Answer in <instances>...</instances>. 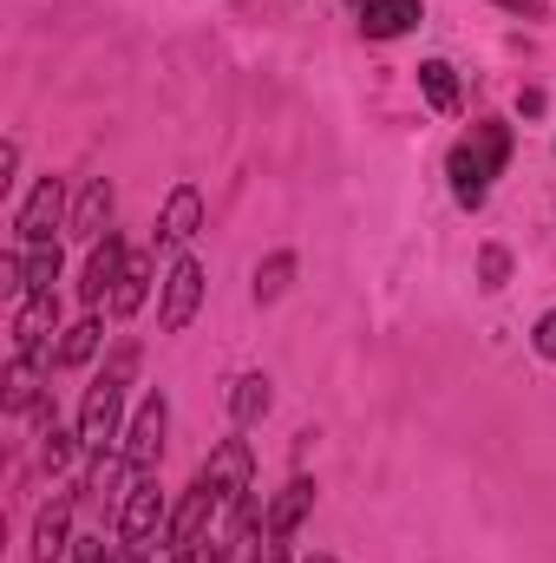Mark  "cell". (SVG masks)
<instances>
[{"instance_id":"cell-1","label":"cell","mask_w":556,"mask_h":563,"mask_svg":"<svg viewBox=\"0 0 556 563\" xmlns=\"http://www.w3.org/2000/svg\"><path fill=\"white\" fill-rule=\"evenodd\" d=\"M511 164V125L504 119H485V125H471V139L452 144V157H445V177H452V197L465 203V210H478L485 197H491V177Z\"/></svg>"},{"instance_id":"cell-2","label":"cell","mask_w":556,"mask_h":563,"mask_svg":"<svg viewBox=\"0 0 556 563\" xmlns=\"http://www.w3.org/2000/svg\"><path fill=\"white\" fill-rule=\"evenodd\" d=\"M138 367V347H119V361L86 387V407H79V439L86 452H112V439H125V380Z\"/></svg>"},{"instance_id":"cell-3","label":"cell","mask_w":556,"mask_h":563,"mask_svg":"<svg viewBox=\"0 0 556 563\" xmlns=\"http://www.w3.org/2000/svg\"><path fill=\"white\" fill-rule=\"evenodd\" d=\"M203 478L223 492V511L243 518V511L256 505V498H249V492H256V452H249V439H223V445L203 459Z\"/></svg>"},{"instance_id":"cell-4","label":"cell","mask_w":556,"mask_h":563,"mask_svg":"<svg viewBox=\"0 0 556 563\" xmlns=\"http://www.w3.org/2000/svg\"><path fill=\"white\" fill-rule=\"evenodd\" d=\"M53 334H66V328H59V295H20V314H13V361H26V367L53 361Z\"/></svg>"},{"instance_id":"cell-5","label":"cell","mask_w":556,"mask_h":563,"mask_svg":"<svg viewBox=\"0 0 556 563\" xmlns=\"http://www.w3.org/2000/svg\"><path fill=\"white\" fill-rule=\"evenodd\" d=\"M223 511V492L197 472L190 478V492L177 498V511H170V525H164V551H190V544H203L210 538V518Z\"/></svg>"},{"instance_id":"cell-6","label":"cell","mask_w":556,"mask_h":563,"mask_svg":"<svg viewBox=\"0 0 556 563\" xmlns=\"http://www.w3.org/2000/svg\"><path fill=\"white\" fill-rule=\"evenodd\" d=\"M157 525H170L164 492H157V478H151V472H138V478L125 485V498H119V544L144 551V544L157 538Z\"/></svg>"},{"instance_id":"cell-7","label":"cell","mask_w":556,"mask_h":563,"mask_svg":"<svg viewBox=\"0 0 556 563\" xmlns=\"http://www.w3.org/2000/svg\"><path fill=\"white\" fill-rule=\"evenodd\" d=\"M197 308H203V263L177 256V263H170V276H164V308H157V328H164V334H184V328L197 321Z\"/></svg>"},{"instance_id":"cell-8","label":"cell","mask_w":556,"mask_h":563,"mask_svg":"<svg viewBox=\"0 0 556 563\" xmlns=\"http://www.w3.org/2000/svg\"><path fill=\"white\" fill-rule=\"evenodd\" d=\"M164 439H170V400L151 394L138 413H132V426H125V459H132V472H157Z\"/></svg>"},{"instance_id":"cell-9","label":"cell","mask_w":556,"mask_h":563,"mask_svg":"<svg viewBox=\"0 0 556 563\" xmlns=\"http://www.w3.org/2000/svg\"><path fill=\"white\" fill-rule=\"evenodd\" d=\"M59 217H66V190H59V177H40V184H33V197H26V203H20V217H13L20 250H26V243H53Z\"/></svg>"},{"instance_id":"cell-10","label":"cell","mask_w":556,"mask_h":563,"mask_svg":"<svg viewBox=\"0 0 556 563\" xmlns=\"http://www.w3.org/2000/svg\"><path fill=\"white\" fill-rule=\"evenodd\" d=\"M125 263H132V250H125L119 236H99V243H92V256H86V282H79L86 308H105V301H112V288H119V276H125Z\"/></svg>"},{"instance_id":"cell-11","label":"cell","mask_w":556,"mask_h":563,"mask_svg":"<svg viewBox=\"0 0 556 563\" xmlns=\"http://www.w3.org/2000/svg\"><path fill=\"white\" fill-rule=\"evenodd\" d=\"M7 276L20 295H53V282H59V243H26V250H13L7 256Z\"/></svg>"},{"instance_id":"cell-12","label":"cell","mask_w":556,"mask_h":563,"mask_svg":"<svg viewBox=\"0 0 556 563\" xmlns=\"http://www.w3.org/2000/svg\"><path fill=\"white\" fill-rule=\"evenodd\" d=\"M73 505H79V498H53V505L33 518V563L73 558Z\"/></svg>"},{"instance_id":"cell-13","label":"cell","mask_w":556,"mask_h":563,"mask_svg":"<svg viewBox=\"0 0 556 563\" xmlns=\"http://www.w3.org/2000/svg\"><path fill=\"white\" fill-rule=\"evenodd\" d=\"M419 0H360V33L367 40H400V33H413L419 26Z\"/></svg>"},{"instance_id":"cell-14","label":"cell","mask_w":556,"mask_h":563,"mask_svg":"<svg viewBox=\"0 0 556 563\" xmlns=\"http://www.w3.org/2000/svg\"><path fill=\"white\" fill-rule=\"evenodd\" d=\"M314 511V478H288L276 498H269V511H263V531H276V538H294V525Z\"/></svg>"},{"instance_id":"cell-15","label":"cell","mask_w":556,"mask_h":563,"mask_svg":"<svg viewBox=\"0 0 556 563\" xmlns=\"http://www.w3.org/2000/svg\"><path fill=\"white\" fill-rule=\"evenodd\" d=\"M197 230H203V197H197V184H177L170 203H164V217H157V236L164 243H190Z\"/></svg>"},{"instance_id":"cell-16","label":"cell","mask_w":556,"mask_h":563,"mask_svg":"<svg viewBox=\"0 0 556 563\" xmlns=\"http://www.w3.org/2000/svg\"><path fill=\"white\" fill-rule=\"evenodd\" d=\"M105 223H112V184H105V177H92V184L79 190V203H73V236L99 243V236H112Z\"/></svg>"},{"instance_id":"cell-17","label":"cell","mask_w":556,"mask_h":563,"mask_svg":"<svg viewBox=\"0 0 556 563\" xmlns=\"http://www.w3.org/2000/svg\"><path fill=\"white\" fill-rule=\"evenodd\" d=\"M99 341H105V328H99V314H86V321H73V328L59 334V347H53V367H86V361L99 354Z\"/></svg>"},{"instance_id":"cell-18","label":"cell","mask_w":556,"mask_h":563,"mask_svg":"<svg viewBox=\"0 0 556 563\" xmlns=\"http://www.w3.org/2000/svg\"><path fill=\"white\" fill-rule=\"evenodd\" d=\"M151 282H157V269H151L144 256H132L125 276H119V288H112V314H138L144 295H151Z\"/></svg>"},{"instance_id":"cell-19","label":"cell","mask_w":556,"mask_h":563,"mask_svg":"<svg viewBox=\"0 0 556 563\" xmlns=\"http://www.w3.org/2000/svg\"><path fill=\"white\" fill-rule=\"evenodd\" d=\"M230 413H236V426L263 420V413H269V374H243V380L230 387Z\"/></svg>"},{"instance_id":"cell-20","label":"cell","mask_w":556,"mask_h":563,"mask_svg":"<svg viewBox=\"0 0 556 563\" xmlns=\"http://www.w3.org/2000/svg\"><path fill=\"white\" fill-rule=\"evenodd\" d=\"M419 92L432 99V112H458V73L445 59H425L419 66Z\"/></svg>"},{"instance_id":"cell-21","label":"cell","mask_w":556,"mask_h":563,"mask_svg":"<svg viewBox=\"0 0 556 563\" xmlns=\"http://www.w3.org/2000/svg\"><path fill=\"white\" fill-rule=\"evenodd\" d=\"M73 445H86L73 426H59V413H46V432H40V465L46 472H66L73 465Z\"/></svg>"},{"instance_id":"cell-22","label":"cell","mask_w":556,"mask_h":563,"mask_svg":"<svg viewBox=\"0 0 556 563\" xmlns=\"http://www.w3.org/2000/svg\"><path fill=\"white\" fill-rule=\"evenodd\" d=\"M288 276H294V250H276V256L256 269V301H276L281 288H288Z\"/></svg>"},{"instance_id":"cell-23","label":"cell","mask_w":556,"mask_h":563,"mask_svg":"<svg viewBox=\"0 0 556 563\" xmlns=\"http://www.w3.org/2000/svg\"><path fill=\"white\" fill-rule=\"evenodd\" d=\"M26 407H33V367L13 361L7 367V413H26Z\"/></svg>"},{"instance_id":"cell-24","label":"cell","mask_w":556,"mask_h":563,"mask_svg":"<svg viewBox=\"0 0 556 563\" xmlns=\"http://www.w3.org/2000/svg\"><path fill=\"white\" fill-rule=\"evenodd\" d=\"M243 563H288V538H276V531H263L256 544H249V558Z\"/></svg>"},{"instance_id":"cell-25","label":"cell","mask_w":556,"mask_h":563,"mask_svg":"<svg viewBox=\"0 0 556 563\" xmlns=\"http://www.w3.org/2000/svg\"><path fill=\"white\" fill-rule=\"evenodd\" d=\"M504 276H511V256L504 250H485V288H504Z\"/></svg>"},{"instance_id":"cell-26","label":"cell","mask_w":556,"mask_h":563,"mask_svg":"<svg viewBox=\"0 0 556 563\" xmlns=\"http://www.w3.org/2000/svg\"><path fill=\"white\" fill-rule=\"evenodd\" d=\"M170 563H230V558H223V551L203 538V544H190V551H170Z\"/></svg>"},{"instance_id":"cell-27","label":"cell","mask_w":556,"mask_h":563,"mask_svg":"<svg viewBox=\"0 0 556 563\" xmlns=\"http://www.w3.org/2000/svg\"><path fill=\"white\" fill-rule=\"evenodd\" d=\"M531 341H537V354H544V361H556V308L537 321V334H531Z\"/></svg>"},{"instance_id":"cell-28","label":"cell","mask_w":556,"mask_h":563,"mask_svg":"<svg viewBox=\"0 0 556 563\" xmlns=\"http://www.w3.org/2000/svg\"><path fill=\"white\" fill-rule=\"evenodd\" d=\"M498 7H511V13H531V7H537V0H498Z\"/></svg>"},{"instance_id":"cell-29","label":"cell","mask_w":556,"mask_h":563,"mask_svg":"<svg viewBox=\"0 0 556 563\" xmlns=\"http://www.w3.org/2000/svg\"><path fill=\"white\" fill-rule=\"evenodd\" d=\"M308 563H334V558H327V551H314V558H308Z\"/></svg>"}]
</instances>
